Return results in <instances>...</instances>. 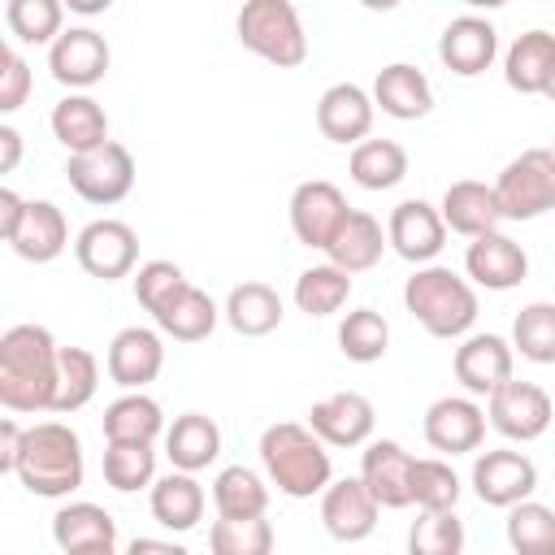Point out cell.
Masks as SVG:
<instances>
[{
  "mask_svg": "<svg viewBox=\"0 0 555 555\" xmlns=\"http://www.w3.org/2000/svg\"><path fill=\"white\" fill-rule=\"evenodd\" d=\"M61 347L43 325H9L0 334V403L9 412H52Z\"/></svg>",
  "mask_w": 555,
  "mask_h": 555,
  "instance_id": "1",
  "label": "cell"
},
{
  "mask_svg": "<svg viewBox=\"0 0 555 555\" xmlns=\"http://www.w3.org/2000/svg\"><path fill=\"white\" fill-rule=\"evenodd\" d=\"M260 468L269 477V486H278V494L286 499H312L325 494V486L334 481V464H330V447L299 421H278L260 434Z\"/></svg>",
  "mask_w": 555,
  "mask_h": 555,
  "instance_id": "2",
  "label": "cell"
},
{
  "mask_svg": "<svg viewBox=\"0 0 555 555\" xmlns=\"http://www.w3.org/2000/svg\"><path fill=\"white\" fill-rule=\"evenodd\" d=\"M403 308L429 338H468L477 321V286L451 264H421L403 282Z\"/></svg>",
  "mask_w": 555,
  "mask_h": 555,
  "instance_id": "3",
  "label": "cell"
},
{
  "mask_svg": "<svg viewBox=\"0 0 555 555\" xmlns=\"http://www.w3.org/2000/svg\"><path fill=\"white\" fill-rule=\"evenodd\" d=\"M82 438L65 421H39L26 429L22 460H17V481L39 494V499H65L82 486Z\"/></svg>",
  "mask_w": 555,
  "mask_h": 555,
  "instance_id": "4",
  "label": "cell"
},
{
  "mask_svg": "<svg viewBox=\"0 0 555 555\" xmlns=\"http://www.w3.org/2000/svg\"><path fill=\"white\" fill-rule=\"evenodd\" d=\"M238 43L278 69H295L308 61V35L299 9L291 0H247L238 9Z\"/></svg>",
  "mask_w": 555,
  "mask_h": 555,
  "instance_id": "5",
  "label": "cell"
},
{
  "mask_svg": "<svg viewBox=\"0 0 555 555\" xmlns=\"http://www.w3.org/2000/svg\"><path fill=\"white\" fill-rule=\"evenodd\" d=\"M494 195L503 208V221H533L555 208V152L551 147H529L512 156L499 178Z\"/></svg>",
  "mask_w": 555,
  "mask_h": 555,
  "instance_id": "6",
  "label": "cell"
},
{
  "mask_svg": "<svg viewBox=\"0 0 555 555\" xmlns=\"http://www.w3.org/2000/svg\"><path fill=\"white\" fill-rule=\"evenodd\" d=\"M65 178L74 186L78 199L95 204V208H113L130 195L134 186V156L126 143L108 139L104 147L95 152H82V156H69L65 160Z\"/></svg>",
  "mask_w": 555,
  "mask_h": 555,
  "instance_id": "7",
  "label": "cell"
},
{
  "mask_svg": "<svg viewBox=\"0 0 555 555\" xmlns=\"http://www.w3.org/2000/svg\"><path fill=\"white\" fill-rule=\"evenodd\" d=\"M74 260L82 264V273H91L100 282L130 278L134 264H139V234L126 221H117V217H100V221L78 230Z\"/></svg>",
  "mask_w": 555,
  "mask_h": 555,
  "instance_id": "8",
  "label": "cell"
},
{
  "mask_svg": "<svg viewBox=\"0 0 555 555\" xmlns=\"http://www.w3.org/2000/svg\"><path fill=\"white\" fill-rule=\"evenodd\" d=\"M486 416L507 442H533V438H542L551 429L555 403L538 382H516L512 377L486 399Z\"/></svg>",
  "mask_w": 555,
  "mask_h": 555,
  "instance_id": "9",
  "label": "cell"
},
{
  "mask_svg": "<svg viewBox=\"0 0 555 555\" xmlns=\"http://www.w3.org/2000/svg\"><path fill=\"white\" fill-rule=\"evenodd\" d=\"M473 490H477V499L486 507L512 512L516 503L533 499V490H538V464L525 451H512V447L481 451L473 460Z\"/></svg>",
  "mask_w": 555,
  "mask_h": 555,
  "instance_id": "10",
  "label": "cell"
},
{
  "mask_svg": "<svg viewBox=\"0 0 555 555\" xmlns=\"http://www.w3.org/2000/svg\"><path fill=\"white\" fill-rule=\"evenodd\" d=\"M351 204L347 195L325 182V178H308L291 191V234L304 243V247H330V238L338 234V225L347 221Z\"/></svg>",
  "mask_w": 555,
  "mask_h": 555,
  "instance_id": "11",
  "label": "cell"
},
{
  "mask_svg": "<svg viewBox=\"0 0 555 555\" xmlns=\"http://www.w3.org/2000/svg\"><path fill=\"white\" fill-rule=\"evenodd\" d=\"M421 434L442 455H468L486 438V408H477L468 395H442L425 408Z\"/></svg>",
  "mask_w": 555,
  "mask_h": 555,
  "instance_id": "12",
  "label": "cell"
},
{
  "mask_svg": "<svg viewBox=\"0 0 555 555\" xmlns=\"http://www.w3.org/2000/svg\"><path fill=\"white\" fill-rule=\"evenodd\" d=\"M108 61H113L108 39H104L100 30H91V26H69V30L48 48V69H52V78H56L61 87H69V91L95 87V82L108 74Z\"/></svg>",
  "mask_w": 555,
  "mask_h": 555,
  "instance_id": "13",
  "label": "cell"
},
{
  "mask_svg": "<svg viewBox=\"0 0 555 555\" xmlns=\"http://www.w3.org/2000/svg\"><path fill=\"white\" fill-rule=\"evenodd\" d=\"M373 425H377V412L360 390H334L308 408V429L325 447H369Z\"/></svg>",
  "mask_w": 555,
  "mask_h": 555,
  "instance_id": "14",
  "label": "cell"
},
{
  "mask_svg": "<svg viewBox=\"0 0 555 555\" xmlns=\"http://www.w3.org/2000/svg\"><path fill=\"white\" fill-rule=\"evenodd\" d=\"M499 56V30L494 22L477 17V13H460L442 26L438 35V61L455 74V78H477L494 65Z\"/></svg>",
  "mask_w": 555,
  "mask_h": 555,
  "instance_id": "15",
  "label": "cell"
},
{
  "mask_svg": "<svg viewBox=\"0 0 555 555\" xmlns=\"http://www.w3.org/2000/svg\"><path fill=\"white\" fill-rule=\"evenodd\" d=\"M386 238L408 264L421 269V264H434V256L447 247V221L429 199H403L390 208Z\"/></svg>",
  "mask_w": 555,
  "mask_h": 555,
  "instance_id": "16",
  "label": "cell"
},
{
  "mask_svg": "<svg viewBox=\"0 0 555 555\" xmlns=\"http://www.w3.org/2000/svg\"><path fill=\"white\" fill-rule=\"evenodd\" d=\"M512 364H516V351L503 334H468V338H460V347L451 356L455 382L468 395H486V399L503 382H512Z\"/></svg>",
  "mask_w": 555,
  "mask_h": 555,
  "instance_id": "17",
  "label": "cell"
},
{
  "mask_svg": "<svg viewBox=\"0 0 555 555\" xmlns=\"http://www.w3.org/2000/svg\"><path fill=\"white\" fill-rule=\"evenodd\" d=\"M104 369H108V377H113L121 390H143V386L156 382L160 369H165V343H160V334L147 330V325H126V330H117L113 343H108Z\"/></svg>",
  "mask_w": 555,
  "mask_h": 555,
  "instance_id": "18",
  "label": "cell"
},
{
  "mask_svg": "<svg viewBox=\"0 0 555 555\" xmlns=\"http://www.w3.org/2000/svg\"><path fill=\"white\" fill-rule=\"evenodd\" d=\"M377 499L360 477H338L321 494V525L334 542H364L377 529Z\"/></svg>",
  "mask_w": 555,
  "mask_h": 555,
  "instance_id": "19",
  "label": "cell"
},
{
  "mask_svg": "<svg viewBox=\"0 0 555 555\" xmlns=\"http://www.w3.org/2000/svg\"><path fill=\"white\" fill-rule=\"evenodd\" d=\"M373 113H377V104L360 82H334L317 100V130L330 143H351L356 147V143L369 139Z\"/></svg>",
  "mask_w": 555,
  "mask_h": 555,
  "instance_id": "20",
  "label": "cell"
},
{
  "mask_svg": "<svg viewBox=\"0 0 555 555\" xmlns=\"http://www.w3.org/2000/svg\"><path fill=\"white\" fill-rule=\"evenodd\" d=\"M412 464H416V455H408L395 438H373L364 447L360 481L369 486L377 507H412Z\"/></svg>",
  "mask_w": 555,
  "mask_h": 555,
  "instance_id": "21",
  "label": "cell"
},
{
  "mask_svg": "<svg viewBox=\"0 0 555 555\" xmlns=\"http://www.w3.org/2000/svg\"><path fill=\"white\" fill-rule=\"evenodd\" d=\"M464 273H468L473 286L512 291V286L525 282L529 256H525V247H520L516 238H507L503 230H494V234H481V238L468 243V251H464Z\"/></svg>",
  "mask_w": 555,
  "mask_h": 555,
  "instance_id": "22",
  "label": "cell"
},
{
  "mask_svg": "<svg viewBox=\"0 0 555 555\" xmlns=\"http://www.w3.org/2000/svg\"><path fill=\"white\" fill-rule=\"evenodd\" d=\"M438 212H442L447 230L460 234V238H468V243L481 238V234H494L499 221H503V208H499L494 186H486V182H477V178L451 182V186L442 191Z\"/></svg>",
  "mask_w": 555,
  "mask_h": 555,
  "instance_id": "23",
  "label": "cell"
},
{
  "mask_svg": "<svg viewBox=\"0 0 555 555\" xmlns=\"http://www.w3.org/2000/svg\"><path fill=\"white\" fill-rule=\"evenodd\" d=\"M52 134L56 143L69 152V156H82V152H95L108 143V113L100 100H91L87 91H69L65 100L52 104Z\"/></svg>",
  "mask_w": 555,
  "mask_h": 555,
  "instance_id": "24",
  "label": "cell"
},
{
  "mask_svg": "<svg viewBox=\"0 0 555 555\" xmlns=\"http://www.w3.org/2000/svg\"><path fill=\"white\" fill-rule=\"evenodd\" d=\"M373 104L395 121H416V117H425L434 108V87L416 65L390 61L373 78Z\"/></svg>",
  "mask_w": 555,
  "mask_h": 555,
  "instance_id": "25",
  "label": "cell"
},
{
  "mask_svg": "<svg viewBox=\"0 0 555 555\" xmlns=\"http://www.w3.org/2000/svg\"><path fill=\"white\" fill-rule=\"evenodd\" d=\"M503 78L520 95H546V87L555 78V35L542 26L516 35L503 56Z\"/></svg>",
  "mask_w": 555,
  "mask_h": 555,
  "instance_id": "26",
  "label": "cell"
},
{
  "mask_svg": "<svg viewBox=\"0 0 555 555\" xmlns=\"http://www.w3.org/2000/svg\"><path fill=\"white\" fill-rule=\"evenodd\" d=\"M386 247H390V238H386L382 221H377L373 212H364V208H351L347 221L338 225V234L330 238L325 256H330V264L343 269V273H364V269H373V264L382 260Z\"/></svg>",
  "mask_w": 555,
  "mask_h": 555,
  "instance_id": "27",
  "label": "cell"
},
{
  "mask_svg": "<svg viewBox=\"0 0 555 555\" xmlns=\"http://www.w3.org/2000/svg\"><path fill=\"white\" fill-rule=\"evenodd\" d=\"M9 247H13L22 260H30V264L56 260V256L69 247V221H65V212H61L52 199H26L22 230L13 234Z\"/></svg>",
  "mask_w": 555,
  "mask_h": 555,
  "instance_id": "28",
  "label": "cell"
},
{
  "mask_svg": "<svg viewBox=\"0 0 555 555\" xmlns=\"http://www.w3.org/2000/svg\"><path fill=\"white\" fill-rule=\"evenodd\" d=\"M165 455L178 473H199L221 455V429L204 412H182L165 429Z\"/></svg>",
  "mask_w": 555,
  "mask_h": 555,
  "instance_id": "29",
  "label": "cell"
},
{
  "mask_svg": "<svg viewBox=\"0 0 555 555\" xmlns=\"http://www.w3.org/2000/svg\"><path fill=\"white\" fill-rule=\"evenodd\" d=\"M52 542L61 555H82L100 546H117V520L100 503H65L52 516Z\"/></svg>",
  "mask_w": 555,
  "mask_h": 555,
  "instance_id": "30",
  "label": "cell"
},
{
  "mask_svg": "<svg viewBox=\"0 0 555 555\" xmlns=\"http://www.w3.org/2000/svg\"><path fill=\"white\" fill-rule=\"evenodd\" d=\"M100 429H104V442H156L169 425H165V412L152 395L126 390L104 408Z\"/></svg>",
  "mask_w": 555,
  "mask_h": 555,
  "instance_id": "31",
  "label": "cell"
},
{
  "mask_svg": "<svg viewBox=\"0 0 555 555\" xmlns=\"http://www.w3.org/2000/svg\"><path fill=\"white\" fill-rule=\"evenodd\" d=\"M204 486L195 481V473H165V477H156V486H152V494H147V507H152V516H156V525H165V529H173V533H186V529H195L199 520H204Z\"/></svg>",
  "mask_w": 555,
  "mask_h": 555,
  "instance_id": "32",
  "label": "cell"
},
{
  "mask_svg": "<svg viewBox=\"0 0 555 555\" xmlns=\"http://www.w3.org/2000/svg\"><path fill=\"white\" fill-rule=\"evenodd\" d=\"M221 317L230 321L234 334L243 338H264L282 325V295L269 286V282H238L230 295H225V308Z\"/></svg>",
  "mask_w": 555,
  "mask_h": 555,
  "instance_id": "33",
  "label": "cell"
},
{
  "mask_svg": "<svg viewBox=\"0 0 555 555\" xmlns=\"http://www.w3.org/2000/svg\"><path fill=\"white\" fill-rule=\"evenodd\" d=\"M212 507L221 520H247L264 516L269 507V477H260L247 464H230L212 477Z\"/></svg>",
  "mask_w": 555,
  "mask_h": 555,
  "instance_id": "34",
  "label": "cell"
},
{
  "mask_svg": "<svg viewBox=\"0 0 555 555\" xmlns=\"http://www.w3.org/2000/svg\"><path fill=\"white\" fill-rule=\"evenodd\" d=\"M351 182L364 191H390L408 178V152L395 139H364L351 147Z\"/></svg>",
  "mask_w": 555,
  "mask_h": 555,
  "instance_id": "35",
  "label": "cell"
},
{
  "mask_svg": "<svg viewBox=\"0 0 555 555\" xmlns=\"http://www.w3.org/2000/svg\"><path fill=\"white\" fill-rule=\"evenodd\" d=\"M295 308L308 312V317H334L347 308L351 299V273L334 269L330 260L325 264H308L299 278H295Z\"/></svg>",
  "mask_w": 555,
  "mask_h": 555,
  "instance_id": "36",
  "label": "cell"
},
{
  "mask_svg": "<svg viewBox=\"0 0 555 555\" xmlns=\"http://www.w3.org/2000/svg\"><path fill=\"white\" fill-rule=\"evenodd\" d=\"M95 390H100V360L87 347H61L52 412H78L95 399Z\"/></svg>",
  "mask_w": 555,
  "mask_h": 555,
  "instance_id": "37",
  "label": "cell"
},
{
  "mask_svg": "<svg viewBox=\"0 0 555 555\" xmlns=\"http://www.w3.org/2000/svg\"><path fill=\"white\" fill-rule=\"evenodd\" d=\"M217 321H221V308L212 304V295L199 286H186V295L156 317V330L169 334L173 343H204L217 330Z\"/></svg>",
  "mask_w": 555,
  "mask_h": 555,
  "instance_id": "38",
  "label": "cell"
},
{
  "mask_svg": "<svg viewBox=\"0 0 555 555\" xmlns=\"http://www.w3.org/2000/svg\"><path fill=\"white\" fill-rule=\"evenodd\" d=\"M507 546L512 555H555V507L525 499L507 512Z\"/></svg>",
  "mask_w": 555,
  "mask_h": 555,
  "instance_id": "39",
  "label": "cell"
},
{
  "mask_svg": "<svg viewBox=\"0 0 555 555\" xmlns=\"http://www.w3.org/2000/svg\"><path fill=\"white\" fill-rule=\"evenodd\" d=\"M390 347V325L377 308H351L343 321H338V351L356 364H373L382 360Z\"/></svg>",
  "mask_w": 555,
  "mask_h": 555,
  "instance_id": "40",
  "label": "cell"
},
{
  "mask_svg": "<svg viewBox=\"0 0 555 555\" xmlns=\"http://www.w3.org/2000/svg\"><path fill=\"white\" fill-rule=\"evenodd\" d=\"M512 351L529 364H555V304L533 299L512 321Z\"/></svg>",
  "mask_w": 555,
  "mask_h": 555,
  "instance_id": "41",
  "label": "cell"
},
{
  "mask_svg": "<svg viewBox=\"0 0 555 555\" xmlns=\"http://www.w3.org/2000/svg\"><path fill=\"white\" fill-rule=\"evenodd\" d=\"M104 481L121 494L156 486V451L152 442H108L104 447Z\"/></svg>",
  "mask_w": 555,
  "mask_h": 555,
  "instance_id": "42",
  "label": "cell"
},
{
  "mask_svg": "<svg viewBox=\"0 0 555 555\" xmlns=\"http://www.w3.org/2000/svg\"><path fill=\"white\" fill-rule=\"evenodd\" d=\"M186 273H182V264H173V260H147V264H139L134 269V299L152 312V321L160 317V312H169L182 295H186Z\"/></svg>",
  "mask_w": 555,
  "mask_h": 555,
  "instance_id": "43",
  "label": "cell"
},
{
  "mask_svg": "<svg viewBox=\"0 0 555 555\" xmlns=\"http://www.w3.org/2000/svg\"><path fill=\"white\" fill-rule=\"evenodd\" d=\"M460 490L464 486H460V477H455V468L447 460L429 455V460L412 464V503L421 512H455Z\"/></svg>",
  "mask_w": 555,
  "mask_h": 555,
  "instance_id": "44",
  "label": "cell"
},
{
  "mask_svg": "<svg viewBox=\"0 0 555 555\" xmlns=\"http://www.w3.org/2000/svg\"><path fill=\"white\" fill-rule=\"evenodd\" d=\"M208 551L212 555H273V525L264 516L247 520H212L208 529Z\"/></svg>",
  "mask_w": 555,
  "mask_h": 555,
  "instance_id": "45",
  "label": "cell"
},
{
  "mask_svg": "<svg viewBox=\"0 0 555 555\" xmlns=\"http://www.w3.org/2000/svg\"><path fill=\"white\" fill-rule=\"evenodd\" d=\"M61 17H65V9L56 0H9L4 4V22L22 43H48L52 48L65 35Z\"/></svg>",
  "mask_w": 555,
  "mask_h": 555,
  "instance_id": "46",
  "label": "cell"
},
{
  "mask_svg": "<svg viewBox=\"0 0 555 555\" xmlns=\"http://www.w3.org/2000/svg\"><path fill=\"white\" fill-rule=\"evenodd\" d=\"M408 555H464V520L455 512H421L408 529Z\"/></svg>",
  "mask_w": 555,
  "mask_h": 555,
  "instance_id": "47",
  "label": "cell"
},
{
  "mask_svg": "<svg viewBox=\"0 0 555 555\" xmlns=\"http://www.w3.org/2000/svg\"><path fill=\"white\" fill-rule=\"evenodd\" d=\"M30 95V65L17 56V48L0 43V113H17Z\"/></svg>",
  "mask_w": 555,
  "mask_h": 555,
  "instance_id": "48",
  "label": "cell"
},
{
  "mask_svg": "<svg viewBox=\"0 0 555 555\" xmlns=\"http://www.w3.org/2000/svg\"><path fill=\"white\" fill-rule=\"evenodd\" d=\"M22 442H26V429H22L13 416H4V421H0V473H17Z\"/></svg>",
  "mask_w": 555,
  "mask_h": 555,
  "instance_id": "49",
  "label": "cell"
},
{
  "mask_svg": "<svg viewBox=\"0 0 555 555\" xmlns=\"http://www.w3.org/2000/svg\"><path fill=\"white\" fill-rule=\"evenodd\" d=\"M22 217H26V199L13 186H0V234H4V243H13V234L22 230Z\"/></svg>",
  "mask_w": 555,
  "mask_h": 555,
  "instance_id": "50",
  "label": "cell"
},
{
  "mask_svg": "<svg viewBox=\"0 0 555 555\" xmlns=\"http://www.w3.org/2000/svg\"><path fill=\"white\" fill-rule=\"evenodd\" d=\"M22 160V134L13 126H0V173H13Z\"/></svg>",
  "mask_w": 555,
  "mask_h": 555,
  "instance_id": "51",
  "label": "cell"
},
{
  "mask_svg": "<svg viewBox=\"0 0 555 555\" xmlns=\"http://www.w3.org/2000/svg\"><path fill=\"white\" fill-rule=\"evenodd\" d=\"M126 555H191L182 542H165V538H134L126 546Z\"/></svg>",
  "mask_w": 555,
  "mask_h": 555,
  "instance_id": "52",
  "label": "cell"
},
{
  "mask_svg": "<svg viewBox=\"0 0 555 555\" xmlns=\"http://www.w3.org/2000/svg\"><path fill=\"white\" fill-rule=\"evenodd\" d=\"M74 9H82V13H100V9H108V4H95V0H69Z\"/></svg>",
  "mask_w": 555,
  "mask_h": 555,
  "instance_id": "53",
  "label": "cell"
},
{
  "mask_svg": "<svg viewBox=\"0 0 555 555\" xmlns=\"http://www.w3.org/2000/svg\"><path fill=\"white\" fill-rule=\"evenodd\" d=\"M546 100H555V78H551V87H546Z\"/></svg>",
  "mask_w": 555,
  "mask_h": 555,
  "instance_id": "54",
  "label": "cell"
},
{
  "mask_svg": "<svg viewBox=\"0 0 555 555\" xmlns=\"http://www.w3.org/2000/svg\"><path fill=\"white\" fill-rule=\"evenodd\" d=\"M551 152H555V134H551Z\"/></svg>",
  "mask_w": 555,
  "mask_h": 555,
  "instance_id": "55",
  "label": "cell"
}]
</instances>
